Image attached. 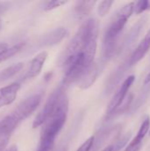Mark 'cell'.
<instances>
[{
    "label": "cell",
    "instance_id": "cell-2",
    "mask_svg": "<svg viewBox=\"0 0 150 151\" xmlns=\"http://www.w3.org/2000/svg\"><path fill=\"white\" fill-rule=\"evenodd\" d=\"M134 2H130L121 7L116 13V16L110 26L107 27L103 40V51L106 57L113 53L118 35L125 27L128 19L134 12Z\"/></svg>",
    "mask_w": 150,
    "mask_h": 151
},
{
    "label": "cell",
    "instance_id": "cell-17",
    "mask_svg": "<svg viewBox=\"0 0 150 151\" xmlns=\"http://www.w3.org/2000/svg\"><path fill=\"white\" fill-rule=\"evenodd\" d=\"M55 145V141L40 139L39 144L35 151H52Z\"/></svg>",
    "mask_w": 150,
    "mask_h": 151
},
{
    "label": "cell",
    "instance_id": "cell-10",
    "mask_svg": "<svg viewBox=\"0 0 150 151\" xmlns=\"http://www.w3.org/2000/svg\"><path fill=\"white\" fill-rule=\"evenodd\" d=\"M149 130L150 118L149 116H147L144 119V120H143V122H142V124H141V127H140V129H139V131L137 133V135L132 140V142L128 144V146L126 147V149L124 151H133L135 149L139 148L141 142L143 141L144 137L149 132Z\"/></svg>",
    "mask_w": 150,
    "mask_h": 151
},
{
    "label": "cell",
    "instance_id": "cell-5",
    "mask_svg": "<svg viewBox=\"0 0 150 151\" xmlns=\"http://www.w3.org/2000/svg\"><path fill=\"white\" fill-rule=\"evenodd\" d=\"M134 81H135V76L130 75L123 81V83L121 84V86L116 92L115 96H113V98L111 100L110 104H108L107 111H106L107 115H112L119 108V106L124 103V100H125L130 88L132 87L133 83L134 82Z\"/></svg>",
    "mask_w": 150,
    "mask_h": 151
},
{
    "label": "cell",
    "instance_id": "cell-20",
    "mask_svg": "<svg viewBox=\"0 0 150 151\" xmlns=\"http://www.w3.org/2000/svg\"><path fill=\"white\" fill-rule=\"evenodd\" d=\"M95 143V136H91L87 139L76 151H90Z\"/></svg>",
    "mask_w": 150,
    "mask_h": 151
},
{
    "label": "cell",
    "instance_id": "cell-12",
    "mask_svg": "<svg viewBox=\"0 0 150 151\" xmlns=\"http://www.w3.org/2000/svg\"><path fill=\"white\" fill-rule=\"evenodd\" d=\"M20 122L12 115L11 112L7 116H5L0 121V136L11 135V133L16 129Z\"/></svg>",
    "mask_w": 150,
    "mask_h": 151
},
{
    "label": "cell",
    "instance_id": "cell-6",
    "mask_svg": "<svg viewBox=\"0 0 150 151\" xmlns=\"http://www.w3.org/2000/svg\"><path fill=\"white\" fill-rule=\"evenodd\" d=\"M20 89V84L18 82H12L7 86L0 88V108L11 104Z\"/></svg>",
    "mask_w": 150,
    "mask_h": 151
},
{
    "label": "cell",
    "instance_id": "cell-25",
    "mask_svg": "<svg viewBox=\"0 0 150 151\" xmlns=\"http://www.w3.org/2000/svg\"><path fill=\"white\" fill-rule=\"evenodd\" d=\"M1 27H2V19L0 18V29H1Z\"/></svg>",
    "mask_w": 150,
    "mask_h": 151
},
{
    "label": "cell",
    "instance_id": "cell-13",
    "mask_svg": "<svg viewBox=\"0 0 150 151\" xmlns=\"http://www.w3.org/2000/svg\"><path fill=\"white\" fill-rule=\"evenodd\" d=\"M95 1H79L76 3L74 11L79 18H83L87 16L93 9Z\"/></svg>",
    "mask_w": 150,
    "mask_h": 151
},
{
    "label": "cell",
    "instance_id": "cell-26",
    "mask_svg": "<svg viewBox=\"0 0 150 151\" xmlns=\"http://www.w3.org/2000/svg\"><path fill=\"white\" fill-rule=\"evenodd\" d=\"M139 150H140V147H139V148H137V149H135L134 150H133V151H139Z\"/></svg>",
    "mask_w": 150,
    "mask_h": 151
},
{
    "label": "cell",
    "instance_id": "cell-11",
    "mask_svg": "<svg viewBox=\"0 0 150 151\" xmlns=\"http://www.w3.org/2000/svg\"><path fill=\"white\" fill-rule=\"evenodd\" d=\"M67 34L68 32L65 27H57L43 36L42 44L45 46H52L57 44L67 35Z\"/></svg>",
    "mask_w": 150,
    "mask_h": 151
},
{
    "label": "cell",
    "instance_id": "cell-14",
    "mask_svg": "<svg viewBox=\"0 0 150 151\" xmlns=\"http://www.w3.org/2000/svg\"><path fill=\"white\" fill-rule=\"evenodd\" d=\"M23 67H24V64L19 62V63H16V64L0 71V82L9 80L10 78L13 77L19 71H21L23 69Z\"/></svg>",
    "mask_w": 150,
    "mask_h": 151
},
{
    "label": "cell",
    "instance_id": "cell-23",
    "mask_svg": "<svg viewBox=\"0 0 150 151\" xmlns=\"http://www.w3.org/2000/svg\"><path fill=\"white\" fill-rule=\"evenodd\" d=\"M5 151H18V148H17L16 145H12V146H11L9 149H7Z\"/></svg>",
    "mask_w": 150,
    "mask_h": 151
},
{
    "label": "cell",
    "instance_id": "cell-18",
    "mask_svg": "<svg viewBox=\"0 0 150 151\" xmlns=\"http://www.w3.org/2000/svg\"><path fill=\"white\" fill-rule=\"evenodd\" d=\"M148 10H150V2L148 0H141L135 3L134 5V13L141 14Z\"/></svg>",
    "mask_w": 150,
    "mask_h": 151
},
{
    "label": "cell",
    "instance_id": "cell-3",
    "mask_svg": "<svg viewBox=\"0 0 150 151\" xmlns=\"http://www.w3.org/2000/svg\"><path fill=\"white\" fill-rule=\"evenodd\" d=\"M64 88L65 87L62 85L51 93V95L47 99L45 104L43 105L42 109L35 117V119L33 122V128H37L39 127L43 126V124L52 115V113L54 112V111L57 105V103H58V100H59L61 95L65 92Z\"/></svg>",
    "mask_w": 150,
    "mask_h": 151
},
{
    "label": "cell",
    "instance_id": "cell-21",
    "mask_svg": "<svg viewBox=\"0 0 150 151\" xmlns=\"http://www.w3.org/2000/svg\"><path fill=\"white\" fill-rule=\"evenodd\" d=\"M6 4H7V3H0V12L5 11V9L8 7V6H6Z\"/></svg>",
    "mask_w": 150,
    "mask_h": 151
},
{
    "label": "cell",
    "instance_id": "cell-24",
    "mask_svg": "<svg viewBox=\"0 0 150 151\" xmlns=\"http://www.w3.org/2000/svg\"><path fill=\"white\" fill-rule=\"evenodd\" d=\"M150 82V72L147 75V77H146V79H145V81H144V84L146 85V84H149Z\"/></svg>",
    "mask_w": 150,
    "mask_h": 151
},
{
    "label": "cell",
    "instance_id": "cell-22",
    "mask_svg": "<svg viewBox=\"0 0 150 151\" xmlns=\"http://www.w3.org/2000/svg\"><path fill=\"white\" fill-rule=\"evenodd\" d=\"M114 150V146L113 145H110V146H107L105 149H103L102 151H113Z\"/></svg>",
    "mask_w": 150,
    "mask_h": 151
},
{
    "label": "cell",
    "instance_id": "cell-8",
    "mask_svg": "<svg viewBox=\"0 0 150 151\" xmlns=\"http://www.w3.org/2000/svg\"><path fill=\"white\" fill-rule=\"evenodd\" d=\"M150 49V29L142 39V41L139 43L137 48L134 50L133 54L131 55V58L129 59L130 65H133L137 64L139 61H141L145 55L148 53L149 50Z\"/></svg>",
    "mask_w": 150,
    "mask_h": 151
},
{
    "label": "cell",
    "instance_id": "cell-27",
    "mask_svg": "<svg viewBox=\"0 0 150 151\" xmlns=\"http://www.w3.org/2000/svg\"><path fill=\"white\" fill-rule=\"evenodd\" d=\"M149 134H150V130H149Z\"/></svg>",
    "mask_w": 150,
    "mask_h": 151
},
{
    "label": "cell",
    "instance_id": "cell-19",
    "mask_svg": "<svg viewBox=\"0 0 150 151\" xmlns=\"http://www.w3.org/2000/svg\"><path fill=\"white\" fill-rule=\"evenodd\" d=\"M67 4V1H63V0H50V1H46L43 4V10L44 11H50L56 8H58L64 4Z\"/></svg>",
    "mask_w": 150,
    "mask_h": 151
},
{
    "label": "cell",
    "instance_id": "cell-1",
    "mask_svg": "<svg viewBox=\"0 0 150 151\" xmlns=\"http://www.w3.org/2000/svg\"><path fill=\"white\" fill-rule=\"evenodd\" d=\"M98 30L99 23L95 19H88L81 24L60 58V65L64 69L84 52L88 42L93 35L98 34Z\"/></svg>",
    "mask_w": 150,
    "mask_h": 151
},
{
    "label": "cell",
    "instance_id": "cell-15",
    "mask_svg": "<svg viewBox=\"0 0 150 151\" xmlns=\"http://www.w3.org/2000/svg\"><path fill=\"white\" fill-rule=\"evenodd\" d=\"M25 46V42H19V43H16L11 47H8L6 50H4L3 52L0 53V63L11 58V57L15 56L17 53H19Z\"/></svg>",
    "mask_w": 150,
    "mask_h": 151
},
{
    "label": "cell",
    "instance_id": "cell-16",
    "mask_svg": "<svg viewBox=\"0 0 150 151\" xmlns=\"http://www.w3.org/2000/svg\"><path fill=\"white\" fill-rule=\"evenodd\" d=\"M113 1H108V0H104L100 2L98 8H97V13L100 17H104L109 11L111 8V5L113 4Z\"/></svg>",
    "mask_w": 150,
    "mask_h": 151
},
{
    "label": "cell",
    "instance_id": "cell-4",
    "mask_svg": "<svg viewBox=\"0 0 150 151\" xmlns=\"http://www.w3.org/2000/svg\"><path fill=\"white\" fill-rule=\"evenodd\" d=\"M42 99V93H37L30 96L24 101H22L11 112L12 115L19 121H23L27 119L39 106Z\"/></svg>",
    "mask_w": 150,
    "mask_h": 151
},
{
    "label": "cell",
    "instance_id": "cell-9",
    "mask_svg": "<svg viewBox=\"0 0 150 151\" xmlns=\"http://www.w3.org/2000/svg\"><path fill=\"white\" fill-rule=\"evenodd\" d=\"M99 73V66L96 63H94L83 74L80 80L78 81V87L81 89H88L95 81Z\"/></svg>",
    "mask_w": 150,
    "mask_h": 151
},
{
    "label": "cell",
    "instance_id": "cell-7",
    "mask_svg": "<svg viewBox=\"0 0 150 151\" xmlns=\"http://www.w3.org/2000/svg\"><path fill=\"white\" fill-rule=\"evenodd\" d=\"M48 52L43 50L38 53L30 62L27 73L25 74L26 79H34L40 74L42 69L44 65V63L47 59Z\"/></svg>",
    "mask_w": 150,
    "mask_h": 151
}]
</instances>
